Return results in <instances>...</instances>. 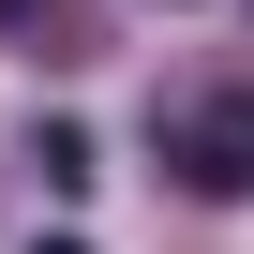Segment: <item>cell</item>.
Wrapping results in <instances>:
<instances>
[{"mask_svg": "<svg viewBox=\"0 0 254 254\" xmlns=\"http://www.w3.org/2000/svg\"><path fill=\"white\" fill-rule=\"evenodd\" d=\"M30 254H90V239H75V224H60V239H30Z\"/></svg>", "mask_w": 254, "mask_h": 254, "instance_id": "277c9868", "label": "cell"}, {"mask_svg": "<svg viewBox=\"0 0 254 254\" xmlns=\"http://www.w3.org/2000/svg\"><path fill=\"white\" fill-rule=\"evenodd\" d=\"M30 180H45V194H60V209H75V194H90V180H105V150H90V135H75V120H45V135H30Z\"/></svg>", "mask_w": 254, "mask_h": 254, "instance_id": "7a4b0ae2", "label": "cell"}, {"mask_svg": "<svg viewBox=\"0 0 254 254\" xmlns=\"http://www.w3.org/2000/svg\"><path fill=\"white\" fill-rule=\"evenodd\" d=\"M165 180H180L194 209H254V90L165 105Z\"/></svg>", "mask_w": 254, "mask_h": 254, "instance_id": "6da1fadb", "label": "cell"}, {"mask_svg": "<svg viewBox=\"0 0 254 254\" xmlns=\"http://www.w3.org/2000/svg\"><path fill=\"white\" fill-rule=\"evenodd\" d=\"M30 15H45V0H0V45H30Z\"/></svg>", "mask_w": 254, "mask_h": 254, "instance_id": "3957f363", "label": "cell"}]
</instances>
